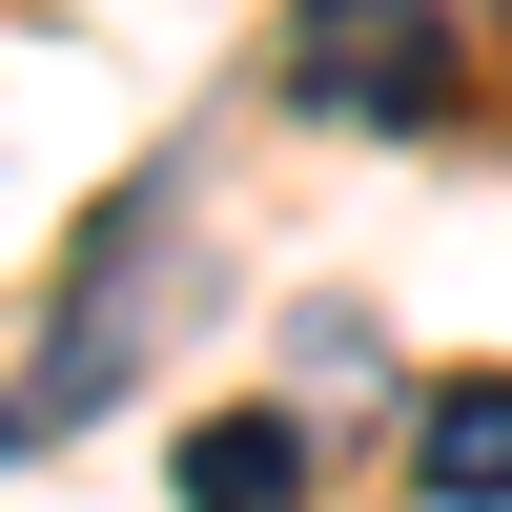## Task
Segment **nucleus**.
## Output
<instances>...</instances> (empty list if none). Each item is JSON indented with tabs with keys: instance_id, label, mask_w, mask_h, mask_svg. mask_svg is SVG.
<instances>
[{
	"instance_id": "1",
	"label": "nucleus",
	"mask_w": 512,
	"mask_h": 512,
	"mask_svg": "<svg viewBox=\"0 0 512 512\" xmlns=\"http://www.w3.org/2000/svg\"><path fill=\"white\" fill-rule=\"evenodd\" d=\"M185 267V185H123L103 226H82V267H62V328H41V369L0 390V451H62L82 410L123 390V349H144V287Z\"/></svg>"
},
{
	"instance_id": "2",
	"label": "nucleus",
	"mask_w": 512,
	"mask_h": 512,
	"mask_svg": "<svg viewBox=\"0 0 512 512\" xmlns=\"http://www.w3.org/2000/svg\"><path fill=\"white\" fill-rule=\"evenodd\" d=\"M308 123H451V0H287Z\"/></svg>"
},
{
	"instance_id": "3",
	"label": "nucleus",
	"mask_w": 512,
	"mask_h": 512,
	"mask_svg": "<svg viewBox=\"0 0 512 512\" xmlns=\"http://www.w3.org/2000/svg\"><path fill=\"white\" fill-rule=\"evenodd\" d=\"M164 472H185V512H308V410H205Z\"/></svg>"
},
{
	"instance_id": "4",
	"label": "nucleus",
	"mask_w": 512,
	"mask_h": 512,
	"mask_svg": "<svg viewBox=\"0 0 512 512\" xmlns=\"http://www.w3.org/2000/svg\"><path fill=\"white\" fill-rule=\"evenodd\" d=\"M410 472H431V512H512V369H472V390H431Z\"/></svg>"
}]
</instances>
